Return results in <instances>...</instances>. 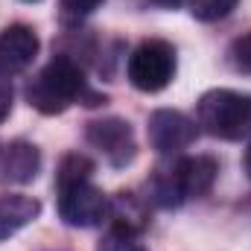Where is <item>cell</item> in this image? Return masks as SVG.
Here are the masks:
<instances>
[{
	"instance_id": "1",
	"label": "cell",
	"mask_w": 251,
	"mask_h": 251,
	"mask_svg": "<svg viewBox=\"0 0 251 251\" xmlns=\"http://www.w3.org/2000/svg\"><path fill=\"white\" fill-rule=\"evenodd\" d=\"M26 100L41 114H62L73 102H82V105L105 102V97L88 88L82 67L70 56H56L53 62L44 64L41 73L26 85Z\"/></svg>"
},
{
	"instance_id": "2",
	"label": "cell",
	"mask_w": 251,
	"mask_h": 251,
	"mask_svg": "<svg viewBox=\"0 0 251 251\" xmlns=\"http://www.w3.org/2000/svg\"><path fill=\"white\" fill-rule=\"evenodd\" d=\"M219 176V164L210 155H187L178 158L170 170L158 173L152 181V199L161 207H178L190 199L210 193Z\"/></svg>"
},
{
	"instance_id": "3",
	"label": "cell",
	"mask_w": 251,
	"mask_h": 251,
	"mask_svg": "<svg viewBox=\"0 0 251 251\" xmlns=\"http://www.w3.org/2000/svg\"><path fill=\"white\" fill-rule=\"evenodd\" d=\"M196 126L222 140L251 137V94L216 88L201 94L196 105Z\"/></svg>"
},
{
	"instance_id": "4",
	"label": "cell",
	"mask_w": 251,
	"mask_h": 251,
	"mask_svg": "<svg viewBox=\"0 0 251 251\" xmlns=\"http://www.w3.org/2000/svg\"><path fill=\"white\" fill-rule=\"evenodd\" d=\"M128 82L143 91V94H158L164 91L173 76H176V50L173 44L161 41V38H149V41H140L131 56H128Z\"/></svg>"
},
{
	"instance_id": "5",
	"label": "cell",
	"mask_w": 251,
	"mask_h": 251,
	"mask_svg": "<svg viewBox=\"0 0 251 251\" xmlns=\"http://www.w3.org/2000/svg\"><path fill=\"white\" fill-rule=\"evenodd\" d=\"M111 201L91 181H76L59 187V216L70 228H97L108 219Z\"/></svg>"
},
{
	"instance_id": "6",
	"label": "cell",
	"mask_w": 251,
	"mask_h": 251,
	"mask_svg": "<svg viewBox=\"0 0 251 251\" xmlns=\"http://www.w3.org/2000/svg\"><path fill=\"white\" fill-rule=\"evenodd\" d=\"M85 140L114 167V170H123L134 161L137 155V140H134V131L131 126L120 120V117H102V120H94L85 128Z\"/></svg>"
},
{
	"instance_id": "7",
	"label": "cell",
	"mask_w": 251,
	"mask_h": 251,
	"mask_svg": "<svg viewBox=\"0 0 251 251\" xmlns=\"http://www.w3.org/2000/svg\"><path fill=\"white\" fill-rule=\"evenodd\" d=\"M146 134H149L152 149H158V152H178V149H187L190 143L196 140L199 126H196V120H190L187 114H181V111L158 108L149 117Z\"/></svg>"
},
{
	"instance_id": "8",
	"label": "cell",
	"mask_w": 251,
	"mask_h": 251,
	"mask_svg": "<svg viewBox=\"0 0 251 251\" xmlns=\"http://www.w3.org/2000/svg\"><path fill=\"white\" fill-rule=\"evenodd\" d=\"M38 35L32 26L26 24H12L0 32V64L9 70V73H18V70H26L29 64L35 62L38 56Z\"/></svg>"
},
{
	"instance_id": "9",
	"label": "cell",
	"mask_w": 251,
	"mask_h": 251,
	"mask_svg": "<svg viewBox=\"0 0 251 251\" xmlns=\"http://www.w3.org/2000/svg\"><path fill=\"white\" fill-rule=\"evenodd\" d=\"M41 170V155L32 143L26 140H15L6 146L3 152V164H0V178L9 184H29Z\"/></svg>"
},
{
	"instance_id": "10",
	"label": "cell",
	"mask_w": 251,
	"mask_h": 251,
	"mask_svg": "<svg viewBox=\"0 0 251 251\" xmlns=\"http://www.w3.org/2000/svg\"><path fill=\"white\" fill-rule=\"evenodd\" d=\"M38 213H41V201L32 196H24V193L0 196V243L15 237L29 222H35Z\"/></svg>"
},
{
	"instance_id": "11",
	"label": "cell",
	"mask_w": 251,
	"mask_h": 251,
	"mask_svg": "<svg viewBox=\"0 0 251 251\" xmlns=\"http://www.w3.org/2000/svg\"><path fill=\"white\" fill-rule=\"evenodd\" d=\"M91 176H94V161L79 155V152H70L59 164L56 187H67V184H76V181H91Z\"/></svg>"
},
{
	"instance_id": "12",
	"label": "cell",
	"mask_w": 251,
	"mask_h": 251,
	"mask_svg": "<svg viewBox=\"0 0 251 251\" xmlns=\"http://www.w3.org/2000/svg\"><path fill=\"white\" fill-rule=\"evenodd\" d=\"M97 251H146L140 243V231H131L123 225H111V231L100 240Z\"/></svg>"
},
{
	"instance_id": "13",
	"label": "cell",
	"mask_w": 251,
	"mask_h": 251,
	"mask_svg": "<svg viewBox=\"0 0 251 251\" xmlns=\"http://www.w3.org/2000/svg\"><path fill=\"white\" fill-rule=\"evenodd\" d=\"M234 6H237V0H190L193 18H196V21H204V24L228 18V15L234 12Z\"/></svg>"
},
{
	"instance_id": "14",
	"label": "cell",
	"mask_w": 251,
	"mask_h": 251,
	"mask_svg": "<svg viewBox=\"0 0 251 251\" xmlns=\"http://www.w3.org/2000/svg\"><path fill=\"white\" fill-rule=\"evenodd\" d=\"M100 6H102V0H59V12H62L64 24H82Z\"/></svg>"
},
{
	"instance_id": "15",
	"label": "cell",
	"mask_w": 251,
	"mask_h": 251,
	"mask_svg": "<svg viewBox=\"0 0 251 251\" xmlns=\"http://www.w3.org/2000/svg\"><path fill=\"white\" fill-rule=\"evenodd\" d=\"M231 64H234L240 73H249L251 76V32L249 35H240V38L231 44Z\"/></svg>"
},
{
	"instance_id": "16",
	"label": "cell",
	"mask_w": 251,
	"mask_h": 251,
	"mask_svg": "<svg viewBox=\"0 0 251 251\" xmlns=\"http://www.w3.org/2000/svg\"><path fill=\"white\" fill-rule=\"evenodd\" d=\"M12 79H9V70L0 64V123L9 117V111H12Z\"/></svg>"
},
{
	"instance_id": "17",
	"label": "cell",
	"mask_w": 251,
	"mask_h": 251,
	"mask_svg": "<svg viewBox=\"0 0 251 251\" xmlns=\"http://www.w3.org/2000/svg\"><path fill=\"white\" fill-rule=\"evenodd\" d=\"M155 3H158V6H164V9H178L184 0H155Z\"/></svg>"
},
{
	"instance_id": "18",
	"label": "cell",
	"mask_w": 251,
	"mask_h": 251,
	"mask_svg": "<svg viewBox=\"0 0 251 251\" xmlns=\"http://www.w3.org/2000/svg\"><path fill=\"white\" fill-rule=\"evenodd\" d=\"M243 164H246V173H249V178H251V146L246 149V161Z\"/></svg>"
},
{
	"instance_id": "19",
	"label": "cell",
	"mask_w": 251,
	"mask_h": 251,
	"mask_svg": "<svg viewBox=\"0 0 251 251\" xmlns=\"http://www.w3.org/2000/svg\"><path fill=\"white\" fill-rule=\"evenodd\" d=\"M24 3H38V0H24Z\"/></svg>"
}]
</instances>
